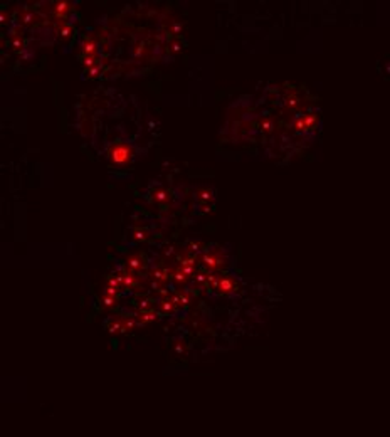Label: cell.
Returning <instances> with one entry per match:
<instances>
[{
  "label": "cell",
  "instance_id": "1",
  "mask_svg": "<svg viewBox=\"0 0 390 437\" xmlns=\"http://www.w3.org/2000/svg\"><path fill=\"white\" fill-rule=\"evenodd\" d=\"M109 157H111V162L113 163H118V165H124V163L129 162V158H132V148L126 147V145H116L111 148V153H109Z\"/></svg>",
  "mask_w": 390,
  "mask_h": 437
},
{
  "label": "cell",
  "instance_id": "2",
  "mask_svg": "<svg viewBox=\"0 0 390 437\" xmlns=\"http://www.w3.org/2000/svg\"><path fill=\"white\" fill-rule=\"evenodd\" d=\"M96 51V44L93 41H84V52L86 54H93V52Z\"/></svg>",
  "mask_w": 390,
  "mask_h": 437
},
{
  "label": "cell",
  "instance_id": "3",
  "mask_svg": "<svg viewBox=\"0 0 390 437\" xmlns=\"http://www.w3.org/2000/svg\"><path fill=\"white\" fill-rule=\"evenodd\" d=\"M57 14H64V12H67V11H71V7H69V4L67 2H62V4H57Z\"/></svg>",
  "mask_w": 390,
  "mask_h": 437
},
{
  "label": "cell",
  "instance_id": "4",
  "mask_svg": "<svg viewBox=\"0 0 390 437\" xmlns=\"http://www.w3.org/2000/svg\"><path fill=\"white\" fill-rule=\"evenodd\" d=\"M84 64H86V66H93V64H94V57L91 56V54H88V56L84 57Z\"/></svg>",
  "mask_w": 390,
  "mask_h": 437
}]
</instances>
